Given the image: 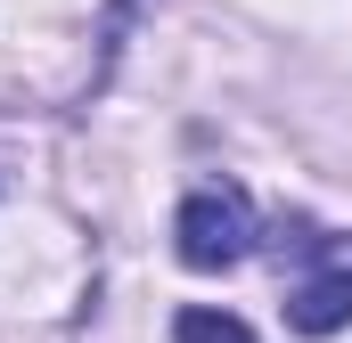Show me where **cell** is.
<instances>
[{"mask_svg":"<svg viewBox=\"0 0 352 343\" xmlns=\"http://www.w3.org/2000/svg\"><path fill=\"white\" fill-rule=\"evenodd\" d=\"M173 246L188 270H230V261H246L254 246V204H246V188H197L188 204H180L173 221Z\"/></svg>","mask_w":352,"mask_h":343,"instance_id":"6da1fadb","label":"cell"},{"mask_svg":"<svg viewBox=\"0 0 352 343\" xmlns=\"http://www.w3.org/2000/svg\"><path fill=\"white\" fill-rule=\"evenodd\" d=\"M287 327L295 335H336V327H352V254H336L320 278H303L287 294Z\"/></svg>","mask_w":352,"mask_h":343,"instance_id":"7a4b0ae2","label":"cell"},{"mask_svg":"<svg viewBox=\"0 0 352 343\" xmlns=\"http://www.w3.org/2000/svg\"><path fill=\"white\" fill-rule=\"evenodd\" d=\"M173 343H254V327L230 319V311H180V319H173Z\"/></svg>","mask_w":352,"mask_h":343,"instance_id":"3957f363","label":"cell"}]
</instances>
